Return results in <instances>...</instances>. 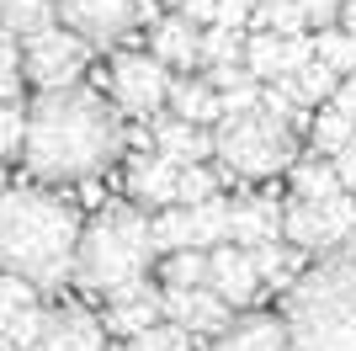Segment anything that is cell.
<instances>
[{"instance_id": "obj_24", "label": "cell", "mask_w": 356, "mask_h": 351, "mask_svg": "<svg viewBox=\"0 0 356 351\" xmlns=\"http://www.w3.org/2000/svg\"><path fill=\"white\" fill-rule=\"evenodd\" d=\"M229 208H234V197H213V203H202V208H186L202 256H213V250L229 245Z\"/></svg>"}, {"instance_id": "obj_39", "label": "cell", "mask_w": 356, "mask_h": 351, "mask_svg": "<svg viewBox=\"0 0 356 351\" xmlns=\"http://www.w3.org/2000/svg\"><path fill=\"white\" fill-rule=\"evenodd\" d=\"M330 107H335V112H346V117L356 123V75H351V80H341V91H335V102H330Z\"/></svg>"}, {"instance_id": "obj_42", "label": "cell", "mask_w": 356, "mask_h": 351, "mask_svg": "<svg viewBox=\"0 0 356 351\" xmlns=\"http://www.w3.org/2000/svg\"><path fill=\"white\" fill-rule=\"evenodd\" d=\"M6 192H11V187H6V176H0V197H6Z\"/></svg>"}, {"instance_id": "obj_19", "label": "cell", "mask_w": 356, "mask_h": 351, "mask_svg": "<svg viewBox=\"0 0 356 351\" xmlns=\"http://www.w3.org/2000/svg\"><path fill=\"white\" fill-rule=\"evenodd\" d=\"M170 117L192 123V128H218L223 102H218V91H213L202 75H181V80H170Z\"/></svg>"}, {"instance_id": "obj_25", "label": "cell", "mask_w": 356, "mask_h": 351, "mask_svg": "<svg viewBox=\"0 0 356 351\" xmlns=\"http://www.w3.org/2000/svg\"><path fill=\"white\" fill-rule=\"evenodd\" d=\"M149 229H154V250H160V256L197 250V229H192V213H186V208H165V213H154Z\"/></svg>"}, {"instance_id": "obj_13", "label": "cell", "mask_w": 356, "mask_h": 351, "mask_svg": "<svg viewBox=\"0 0 356 351\" xmlns=\"http://www.w3.org/2000/svg\"><path fill=\"white\" fill-rule=\"evenodd\" d=\"M208 288L218 292L229 309H250L255 298H261V272H255V256L250 250H234V245H223L208 256Z\"/></svg>"}, {"instance_id": "obj_8", "label": "cell", "mask_w": 356, "mask_h": 351, "mask_svg": "<svg viewBox=\"0 0 356 351\" xmlns=\"http://www.w3.org/2000/svg\"><path fill=\"white\" fill-rule=\"evenodd\" d=\"M86 58H90V43H80L74 32L54 27V32H43V38L22 43V75H27L38 91H70V86H80Z\"/></svg>"}, {"instance_id": "obj_37", "label": "cell", "mask_w": 356, "mask_h": 351, "mask_svg": "<svg viewBox=\"0 0 356 351\" xmlns=\"http://www.w3.org/2000/svg\"><path fill=\"white\" fill-rule=\"evenodd\" d=\"M181 16L197 22V27H213L218 22V0H181Z\"/></svg>"}, {"instance_id": "obj_21", "label": "cell", "mask_w": 356, "mask_h": 351, "mask_svg": "<svg viewBox=\"0 0 356 351\" xmlns=\"http://www.w3.org/2000/svg\"><path fill=\"white\" fill-rule=\"evenodd\" d=\"M245 70H250L261 86H282V80H293L287 38H271V32H250V38H245Z\"/></svg>"}, {"instance_id": "obj_26", "label": "cell", "mask_w": 356, "mask_h": 351, "mask_svg": "<svg viewBox=\"0 0 356 351\" xmlns=\"http://www.w3.org/2000/svg\"><path fill=\"white\" fill-rule=\"evenodd\" d=\"M346 144H356V123L346 112H335V107H325V112L314 117V128H309V149L325 155V160H335Z\"/></svg>"}, {"instance_id": "obj_33", "label": "cell", "mask_w": 356, "mask_h": 351, "mask_svg": "<svg viewBox=\"0 0 356 351\" xmlns=\"http://www.w3.org/2000/svg\"><path fill=\"white\" fill-rule=\"evenodd\" d=\"M128 351H197L192 346V336H186V330H181V325H154V330H149V336H138V341H128Z\"/></svg>"}, {"instance_id": "obj_29", "label": "cell", "mask_w": 356, "mask_h": 351, "mask_svg": "<svg viewBox=\"0 0 356 351\" xmlns=\"http://www.w3.org/2000/svg\"><path fill=\"white\" fill-rule=\"evenodd\" d=\"M314 58H319L325 70H335L341 80H351V75H356V38L341 32V27L319 32V38H314Z\"/></svg>"}, {"instance_id": "obj_27", "label": "cell", "mask_w": 356, "mask_h": 351, "mask_svg": "<svg viewBox=\"0 0 356 351\" xmlns=\"http://www.w3.org/2000/svg\"><path fill=\"white\" fill-rule=\"evenodd\" d=\"M309 16L298 0H255V32H271V38H303Z\"/></svg>"}, {"instance_id": "obj_16", "label": "cell", "mask_w": 356, "mask_h": 351, "mask_svg": "<svg viewBox=\"0 0 356 351\" xmlns=\"http://www.w3.org/2000/svg\"><path fill=\"white\" fill-rule=\"evenodd\" d=\"M202 32L197 22H186V16H160L154 27H149V54L160 58L165 70H202Z\"/></svg>"}, {"instance_id": "obj_3", "label": "cell", "mask_w": 356, "mask_h": 351, "mask_svg": "<svg viewBox=\"0 0 356 351\" xmlns=\"http://www.w3.org/2000/svg\"><path fill=\"white\" fill-rule=\"evenodd\" d=\"M160 261L149 213L138 208H106L86 224L80 234V256H74V282L96 298H128L149 288V272Z\"/></svg>"}, {"instance_id": "obj_7", "label": "cell", "mask_w": 356, "mask_h": 351, "mask_svg": "<svg viewBox=\"0 0 356 351\" xmlns=\"http://www.w3.org/2000/svg\"><path fill=\"white\" fill-rule=\"evenodd\" d=\"M154 6L149 0H59V27L74 32L90 48H112L122 43L138 22H149Z\"/></svg>"}, {"instance_id": "obj_17", "label": "cell", "mask_w": 356, "mask_h": 351, "mask_svg": "<svg viewBox=\"0 0 356 351\" xmlns=\"http://www.w3.org/2000/svg\"><path fill=\"white\" fill-rule=\"evenodd\" d=\"M213 351H293L287 320L282 314H266V309H245V314L213 341Z\"/></svg>"}, {"instance_id": "obj_30", "label": "cell", "mask_w": 356, "mask_h": 351, "mask_svg": "<svg viewBox=\"0 0 356 351\" xmlns=\"http://www.w3.org/2000/svg\"><path fill=\"white\" fill-rule=\"evenodd\" d=\"M287 86L298 91V102H303V107H330V102H335V91H341V75H335V70H325V64L314 58L309 70H298L293 80H287Z\"/></svg>"}, {"instance_id": "obj_36", "label": "cell", "mask_w": 356, "mask_h": 351, "mask_svg": "<svg viewBox=\"0 0 356 351\" xmlns=\"http://www.w3.org/2000/svg\"><path fill=\"white\" fill-rule=\"evenodd\" d=\"M303 6V16H309V27H335L341 22V11H346V0H298Z\"/></svg>"}, {"instance_id": "obj_23", "label": "cell", "mask_w": 356, "mask_h": 351, "mask_svg": "<svg viewBox=\"0 0 356 351\" xmlns=\"http://www.w3.org/2000/svg\"><path fill=\"white\" fill-rule=\"evenodd\" d=\"M335 192H346V187H341V176H335V165L325 155H314V149L298 155V165H293V197L298 203H325Z\"/></svg>"}, {"instance_id": "obj_18", "label": "cell", "mask_w": 356, "mask_h": 351, "mask_svg": "<svg viewBox=\"0 0 356 351\" xmlns=\"http://www.w3.org/2000/svg\"><path fill=\"white\" fill-rule=\"evenodd\" d=\"M154 325H165V304H160V292H154V288L128 292V298H112L106 314H102V330H106V336H122V341L149 336Z\"/></svg>"}, {"instance_id": "obj_4", "label": "cell", "mask_w": 356, "mask_h": 351, "mask_svg": "<svg viewBox=\"0 0 356 351\" xmlns=\"http://www.w3.org/2000/svg\"><path fill=\"white\" fill-rule=\"evenodd\" d=\"M293 351H356V256H330L303 272L282 304Z\"/></svg>"}, {"instance_id": "obj_32", "label": "cell", "mask_w": 356, "mask_h": 351, "mask_svg": "<svg viewBox=\"0 0 356 351\" xmlns=\"http://www.w3.org/2000/svg\"><path fill=\"white\" fill-rule=\"evenodd\" d=\"M250 38V32H245ZM245 38L239 32L208 27L202 32V70H218V64H245Z\"/></svg>"}, {"instance_id": "obj_35", "label": "cell", "mask_w": 356, "mask_h": 351, "mask_svg": "<svg viewBox=\"0 0 356 351\" xmlns=\"http://www.w3.org/2000/svg\"><path fill=\"white\" fill-rule=\"evenodd\" d=\"M213 27L245 38V27H255V0H218V22Z\"/></svg>"}, {"instance_id": "obj_12", "label": "cell", "mask_w": 356, "mask_h": 351, "mask_svg": "<svg viewBox=\"0 0 356 351\" xmlns=\"http://www.w3.org/2000/svg\"><path fill=\"white\" fill-rule=\"evenodd\" d=\"M160 304H165V320L181 325L186 336H213L218 341L229 325H234V309L223 304L213 288H192V292H165L160 288Z\"/></svg>"}, {"instance_id": "obj_31", "label": "cell", "mask_w": 356, "mask_h": 351, "mask_svg": "<svg viewBox=\"0 0 356 351\" xmlns=\"http://www.w3.org/2000/svg\"><path fill=\"white\" fill-rule=\"evenodd\" d=\"M213 197H223V176L213 165H186L181 171V208H202Z\"/></svg>"}, {"instance_id": "obj_20", "label": "cell", "mask_w": 356, "mask_h": 351, "mask_svg": "<svg viewBox=\"0 0 356 351\" xmlns=\"http://www.w3.org/2000/svg\"><path fill=\"white\" fill-rule=\"evenodd\" d=\"M0 27L16 43H32V38L59 27V0H0Z\"/></svg>"}, {"instance_id": "obj_11", "label": "cell", "mask_w": 356, "mask_h": 351, "mask_svg": "<svg viewBox=\"0 0 356 351\" xmlns=\"http://www.w3.org/2000/svg\"><path fill=\"white\" fill-rule=\"evenodd\" d=\"M128 197H134L138 213H144V208H154V213L181 208V165H170L165 155H154V149L134 155V160H128Z\"/></svg>"}, {"instance_id": "obj_1", "label": "cell", "mask_w": 356, "mask_h": 351, "mask_svg": "<svg viewBox=\"0 0 356 351\" xmlns=\"http://www.w3.org/2000/svg\"><path fill=\"white\" fill-rule=\"evenodd\" d=\"M122 155V117L90 86L38 91L27 107L22 160L38 181H90Z\"/></svg>"}, {"instance_id": "obj_41", "label": "cell", "mask_w": 356, "mask_h": 351, "mask_svg": "<svg viewBox=\"0 0 356 351\" xmlns=\"http://www.w3.org/2000/svg\"><path fill=\"white\" fill-rule=\"evenodd\" d=\"M341 32H351V38H356V0H346V11H341Z\"/></svg>"}, {"instance_id": "obj_5", "label": "cell", "mask_w": 356, "mask_h": 351, "mask_svg": "<svg viewBox=\"0 0 356 351\" xmlns=\"http://www.w3.org/2000/svg\"><path fill=\"white\" fill-rule=\"evenodd\" d=\"M218 139V160L223 171L234 176H250V181H266L277 171H293L298 165V133L282 128L277 117L266 112H250V117H229L213 128Z\"/></svg>"}, {"instance_id": "obj_43", "label": "cell", "mask_w": 356, "mask_h": 351, "mask_svg": "<svg viewBox=\"0 0 356 351\" xmlns=\"http://www.w3.org/2000/svg\"><path fill=\"white\" fill-rule=\"evenodd\" d=\"M176 6H181V0H176Z\"/></svg>"}, {"instance_id": "obj_2", "label": "cell", "mask_w": 356, "mask_h": 351, "mask_svg": "<svg viewBox=\"0 0 356 351\" xmlns=\"http://www.w3.org/2000/svg\"><path fill=\"white\" fill-rule=\"evenodd\" d=\"M80 213L43 187H11L0 197V277H22L38 292L74 282Z\"/></svg>"}, {"instance_id": "obj_28", "label": "cell", "mask_w": 356, "mask_h": 351, "mask_svg": "<svg viewBox=\"0 0 356 351\" xmlns=\"http://www.w3.org/2000/svg\"><path fill=\"white\" fill-rule=\"evenodd\" d=\"M160 282H165V292L208 288V256H202V250H181V256H165V261H160Z\"/></svg>"}, {"instance_id": "obj_6", "label": "cell", "mask_w": 356, "mask_h": 351, "mask_svg": "<svg viewBox=\"0 0 356 351\" xmlns=\"http://www.w3.org/2000/svg\"><path fill=\"white\" fill-rule=\"evenodd\" d=\"M282 240L303 256H356V197L351 192H335L325 203H298L287 197V224H282Z\"/></svg>"}, {"instance_id": "obj_22", "label": "cell", "mask_w": 356, "mask_h": 351, "mask_svg": "<svg viewBox=\"0 0 356 351\" xmlns=\"http://www.w3.org/2000/svg\"><path fill=\"white\" fill-rule=\"evenodd\" d=\"M255 272H261V288L266 292H293L298 282H303V272H309V256L282 240V245L255 250Z\"/></svg>"}, {"instance_id": "obj_9", "label": "cell", "mask_w": 356, "mask_h": 351, "mask_svg": "<svg viewBox=\"0 0 356 351\" xmlns=\"http://www.w3.org/2000/svg\"><path fill=\"white\" fill-rule=\"evenodd\" d=\"M112 96L128 117L154 123L160 107L170 102V70L154 54H118L112 58Z\"/></svg>"}, {"instance_id": "obj_38", "label": "cell", "mask_w": 356, "mask_h": 351, "mask_svg": "<svg viewBox=\"0 0 356 351\" xmlns=\"http://www.w3.org/2000/svg\"><path fill=\"white\" fill-rule=\"evenodd\" d=\"M330 165H335V176H341V187L356 197V144H346V149H341V155H335Z\"/></svg>"}, {"instance_id": "obj_40", "label": "cell", "mask_w": 356, "mask_h": 351, "mask_svg": "<svg viewBox=\"0 0 356 351\" xmlns=\"http://www.w3.org/2000/svg\"><path fill=\"white\" fill-rule=\"evenodd\" d=\"M22 96V70H0V107H11Z\"/></svg>"}, {"instance_id": "obj_34", "label": "cell", "mask_w": 356, "mask_h": 351, "mask_svg": "<svg viewBox=\"0 0 356 351\" xmlns=\"http://www.w3.org/2000/svg\"><path fill=\"white\" fill-rule=\"evenodd\" d=\"M22 144H27V107L11 102V107H0V160L16 155Z\"/></svg>"}, {"instance_id": "obj_10", "label": "cell", "mask_w": 356, "mask_h": 351, "mask_svg": "<svg viewBox=\"0 0 356 351\" xmlns=\"http://www.w3.org/2000/svg\"><path fill=\"white\" fill-rule=\"evenodd\" d=\"M282 224H287V203L271 197V192H245L229 208V245L234 250H266L282 245Z\"/></svg>"}, {"instance_id": "obj_14", "label": "cell", "mask_w": 356, "mask_h": 351, "mask_svg": "<svg viewBox=\"0 0 356 351\" xmlns=\"http://www.w3.org/2000/svg\"><path fill=\"white\" fill-rule=\"evenodd\" d=\"M27 351H112V346H106V330L96 314H86V309H48L43 336Z\"/></svg>"}, {"instance_id": "obj_15", "label": "cell", "mask_w": 356, "mask_h": 351, "mask_svg": "<svg viewBox=\"0 0 356 351\" xmlns=\"http://www.w3.org/2000/svg\"><path fill=\"white\" fill-rule=\"evenodd\" d=\"M149 144H154V155H165L170 165H208V155H218V139H213V128H192V123H181V117L160 112L154 117V133H149Z\"/></svg>"}]
</instances>
